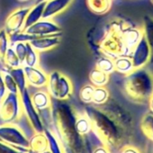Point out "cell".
I'll use <instances>...</instances> for the list:
<instances>
[{
  "label": "cell",
  "mask_w": 153,
  "mask_h": 153,
  "mask_svg": "<svg viewBox=\"0 0 153 153\" xmlns=\"http://www.w3.org/2000/svg\"><path fill=\"white\" fill-rule=\"evenodd\" d=\"M76 112L66 101L57 100L51 102V127L65 153H91V147L88 135H81L76 128Z\"/></svg>",
  "instance_id": "obj_1"
},
{
  "label": "cell",
  "mask_w": 153,
  "mask_h": 153,
  "mask_svg": "<svg viewBox=\"0 0 153 153\" xmlns=\"http://www.w3.org/2000/svg\"><path fill=\"white\" fill-rule=\"evenodd\" d=\"M85 113L90 120L92 132L103 145L111 151L112 149L115 150L123 147L127 138L110 116L97 105L87 106Z\"/></svg>",
  "instance_id": "obj_2"
},
{
  "label": "cell",
  "mask_w": 153,
  "mask_h": 153,
  "mask_svg": "<svg viewBox=\"0 0 153 153\" xmlns=\"http://www.w3.org/2000/svg\"><path fill=\"white\" fill-rule=\"evenodd\" d=\"M126 25L127 24L122 20H114L110 23L97 44L102 55L113 59L119 56H130L123 38V31Z\"/></svg>",
  "instance_id": "obj_3"
},
{
  "label": "cell",
  "mask_w": 153,
  "mask_h": 153,
  "mask_svg": "<svg viewBox=\"0 0 153 153\" xmlns=\"http://www.w3.org/2000/svg\"><path fill=\"white\" fill-rule=\"evenodd\" d=\"M126 94L139 103L148 102L153 96V75L142 68L134 69L125 76Z\"/></svg>",
  "instance_id": "obj_4"
},
{
  "label": "cell",
  "mask_w": 153,
  "mask_h": 153,
  "mask_svg": "<svg viewBox=\"0 0 153 153\" xmlns=\"http://www.w3.org/2000/svg\"><path fill=\"white\" fill-rule=\"evenodd\" d=\"M47 90L51 98L66 101L73 93V86L71 80L59 71L54 70L49 75Z\"/></svg>",
  "instance_id": "obj_5"
},
{
  "label": "cell",
  "mask_w": 153,
  "mask_h": 153,
  "mask_svg": "<svg viewBox=\"0 0 153 153\" xmlns=\"http://www.w3.org/2000/svg\"><path fill=\"white\" fill-rule=\"evenodd\" d=\"M103 112H105L108 116H110L115 123L120 127L123 131L125 137L128 139L132 135L133 131V120L131 114L125 111L123 107H121L118 104L114 102H111L110 98L106 103L101 105H97Z\"/></svg>",
  "instance_id": "obj_6"
},
{
  "label": "cell",
  "mask_w": 153,
  "mask_h": 153,
  "mask_svg": "<svg viewBox=\"0 0 153 153\" xmlns=\"http://www.w3.org/2000/svg\"><path fill=\"white\" fill-rule=\"evenodd\" d=\"M23 114L20 94L7 93L0 103V125L15 123Z\"/></svg>",
  "instance_id": "obj_7"
},
{
  "label": "cell",
  "mask_w": 153,
  "mask_h": 153,
  "mask_svg": "<svg viewBox=\"0 0 153 153\" xmlns=\"http://www.w3.org/2000/svg\"><path fill=\"white\" fill-rule=\"evenodd\" d=\"M0 140L25 153L29 148V140L23 131L14 123L0 125Z\"/></svg>",
  "instance_id": "obj_8"
},
{
  "label": "cell",
  "mask_w": 153,
  "mask_h": 153,
  "mask_svg": "<svg viewBox=\"0 0 153 153\" xmlns=\"http://www.w3.org/2000/svg\"><path fill=\"white\" fill-rule=\"evenodd\" d=\"M20 97H21L23 113L26 115L27 120L31 127L34 131V132H43L44 125L42 123V121L41 119L38 111L36 110V108L34 107L32 102L31 95L29 94L28 88L20 94Z\"/></svg>",
  "instance_id": "obj_9"
},
{
  "label": "cell",
  "mask_w": 153,
  "mask_h": 153,
  "mask_svg": "<svg viewBox=\"0 0 153 153\" xmlns=\"http://www.w3.org/2000/svg\"><path fill=\"white\" fill-rule=\"evenodd\" d=\"M31 7H19L14 10L6 19L4 29L9 35L23 32L26 16Z\"/></svg>",
  "instance_id": "obj_10"
},
{
  "label": "cell",
  "mask_w": 153,
  "mask_h": 153,
  "mask_svg": "<svg viewBox=\"0 0 153 153\" xmlns=\"http://www.w3.org/2000/svg\"><path fill=\"white\" fill-rule=\"evenodd\" d=\"M24 32L33 36H48L58 33H62V29L52 19H41L37 23L26 28Z\"/></svg>",
  "instance_id": "obj_11"
},
{
  "label": "cell",
  "mask_w": 153,
  "mask_h": 153,
  "mask_svg": "<svg viewBox=\"0 0 153 153\" xmlns=\"http://www.w3.org/2000/svg\"><path fill=\"white\" fill-rule=\"evenodd\" d=\"M130 57L132 59L135 69L144 68L152 58L151 51L144 36L132 49Z\"/></svg>",
  "instance_id": "obj_12"
},
{
  "label": "cell",
  "mask_w": 153,
  "mask_h": 153,
  "mask_svg": "<svg viewBox=\"0 0 153 153\" xmlns=\"http://www.w3.org/2000/svg\"><path fill=\"white\" fill-rule=\"evenodd\" d=\"M28 87H33L36 88H42L47 86L49 75L41 69L39 67H27L23 66Z\"/></svg>",
  "instance_id": "obj_13"
},
{
  "label": "cell",
  "mask_w": 153,
  "mask_h": 153,
  "mask_svg": "<svg viewBox=\"0 0 153 153\" xmlns=\"http://www.w3.org/2000/svg\"><path fill=\"white\" fill-rule=\"evenodd\" d=\"M61 35L62 33L48 35V36H40V37L36 36L29 42L32 45V47L39 53L45 52L54 49L59 44Z\"/></svg>",
  "instance_id": "obj_14"
},
{
  "label": "cell",
  "mask_w": 153,
  "mask_h": 153,
  "mask_svg": "<svg viewBox=\"0 0 153 153\" xmlns=\"http://www.w3.org/2000/svg\"><path fill=\"white\" fill-rule=\"evenodd\" d=\"M73 0H48L46 1L42 19H52L67 9Z\"/></svg>",
  "instance_id": "obj_15"
},
{
  "label": "cell",
  "mask_w": 153,
  "mask_h": 153,
  "mask_svg": "<svg viewBox=\"0 0 153 153\" xmlns=\"http://www.w3.org/2000/svg\"><path fill=\"white\" fill-rule=\"evenodd\" d=\"M143 37V32L142 28L134 27L131 25H126L123 31V38L124 44L131 55L132 49L135 47V45L140 41V39Z\"/></svg>",
  "instance_id": "obj_16"
},
{
  "label": "cell",
  "mask_w": 153,
  "mask_h": 153,
  "mask_svg": "<svg viewBox=\"0 0 153 153\" xmlns=\"http://www.w3.org/2000/svg\"><path fill=\"white\" fill-rule=\"evenodd\" d=\"M31 99L34 107L38 112L50 109L51 106L52 99L50 94L48 93V91H42V90L36 91L31 96Z\"/></svg>",
  "instance_id": "obj_17"
},
{
  "label": "cell",
  "mask_w": 153,
  "mask_h": 153,
  "mask_svg": "<svg viewBox=\"0 0 153 153\" xmlns=\"http://www.w3.org/2000/svg\"><path fill=\"white\" fill-rule=\"evenodd\" d=\"M45 4H46V2L37 3V4H35L34 6H33L30 8V10H29V12H28V14L26 16L25 21L23 32L26 28H28L29 26L33 25V24H35L38 21H40L41 19H42V14H43V11H44Z\"/></svg>",
  "instance_id": "obj_18"
},
{
  "label": "cell",
  "mask_w": 153,
  "mask_h": 153,
  "mask_svg": "<svg viewBox=\"0 0 153 153\" xmlns=\"http://www.w3.org/2000/svg\"><path fill=\"white\" fill-rule=\"evenodd\" d=\"M114 62L115 72L122 75L127 76L135 69L132 59L130 56H119L114 59Z\"/></svg>",
  "instance_id": "obj_19"
},
{
  "label": "cell",
  "mask_w": 153,
  "mask_h": 153,
  "mask_svg": "<svg viewBox=\"0 0 153 153\" xmlns=\"http://www.w3.org/2000/svg\"><path fill=\"white\" fill-rule=\"evenodd\" d=\"M29 148L40 153L49 149V143L44 132H35L29 139Z\"/></svg>",
  "instance_id": "obj_20"
},
{
  "label": "cell",
  "mask_w": 153,
  "mask_h": 153,
  "mask_svg": "<svg viewBox=\"0 0 153 153\" xmlns=\"http://www.w3.org/2000/svg\"><path fill=\"white\" fill-rule=\"evenodd\" d=\"M9 72H10L11 76H13V79L18 88L19 94H21L22 92H24L25 89L28 88L26 76H25V72L23 66H20L16 68H11V69H9Z\"/></svg>",
  "instance_id": "obj_21"
},
{
  "label": "cell",
  "mask_w": 153,
  "mask_h": 153,
  "mask_svg": "<svg viewBox=\"0 0 153 153\" xmlns=\"http://www.w3.org/2000/svg\"><path fill=\"white\" fill-rule=\"evenodd\" d=\"M88 8L96 15H105L106 14L111 7L112 0H87Z\"/></svg>",
  "instance_id": "obj_22"
},
{
  "label": "cell",
  "mask_w": 153,
  "mask_h": 153,
  "mask_svg": "<svg viewBox=\"0 0 153 153\" xmlns=\"http://www.w3.org/2000/svg\"><path fill=\"white\" fill-rule=\"evenodd\" d=\"M76 128L81 135L84 136L88 135L90 132H92L90 120L85 112L82 114L78 113V116H76Z\"/></svg>",
  "instance_id": "obj_23"
},
{
  "label": "cell",
  "mask_w": 153,
  "mask_h": 153,
  "mask_svg": "<svg viewBox=\"0 0 153 153\" xmlns=\"http://www.w3.org/2000/svg\"><path fill=\"white\" fill-rule=\"evenodd\" d=\"M89 79L91 84L96 88L105 87L109 81V75L95 68L89 73Z\"/></svg>",
  "instance_id": "obj_24"
},
{
  "label": "cell",
  "mask_w": 153,
  "mask_h": 153,
  "mask_svg": "<svg viewBox=\"0 0 153 153\" xmlns=\"http://www.w3.org/2000/svg\"><path fill=\"white\" fill-rule=\"evenodd\" d=\"M140 126L142 133L153 141V113L145 114L140 120Z\"/></svg>",
  "instance_id": "obj_25"
},
{
  "label": "cell",
  "mask_w": 153,
  "mask_h": 153,
  "mask_svg": "<svg viewBox=\"0 0 153 153\" xmlns=\"http://www.w3.org/2000/svg\"><path fill=\"white\" fill-rule=\"evenodd\" d=\"M141 28L143 32V36L148 42V44L151 51V56L153 58V18L149 16H145Z\"/></svg>",
  "instance_id": "obj_26"
},
{
  "label": "cell",
  "mask_w": 153,
  "mask_h": 153,
  "mask_svg": "<svg viewBox=\"0 0 153 153\" xmlns=\"http://www.w3.org/2000/svg\"><path fill=\"white\" fill-rule=\"evenodd\" d=\"M96 68L109 76H110V74L115 72L114 59L109 57L104 56V55H102V57L97 59V63H96Z\"/></svg>",
  "instance_id": "obj_27"
},
{
  "label": "cell",
  "mask_w": 153,
  "mask_h": 153,
  "mask_svg": "<svg viewBox=\"0 0 153 153\" xmlns=\"http://www.w3.org/2000/svg\"><path fill=\"white\" fill-rule=\"evenodd\" d=\"M109 98H110V94L106 88H105V87L96 88L95 87L92 104H94L95 105H104L105 103H106Z\"/></svg>",
  "instance_id": "obj_28"
},
{
  "label": "cell",
  "mask_w": 153,
  "mask_h": 153,
  "mask_svg": "<svg viewBox=\"0 0 153 153\" xmlns=\"http://www.w3.org/2000/svg\"><path fill=\"white\" fill-rule=\"evenodd\" d=\"M26 47H27V52H26V56H25L23 66L38 67L39 66V60H40L39 52L32 47V45L30 44L29 42H26Z\"/></svg>",
  "instance_id": "obj_29"
},
{
  "label": "cell",
  "mask_w": 153,
  "mask_h": 153,
  "mask_svg": "<svg viewBox=\"0 0 153 153\" xmlns=\"http://www.w3.org/2000/svg\"><path fill=\"white\" fill-rule=\"evenodd\" d=\"M43 132L47 137L48 143H49V150L51 153H65L61 144L59 142V140H57V138L50 129L44 128Z\"/></svg>",
  "instance_id": "obj_30"
},
{
  "label": "cell",
  "mask_w": 153,
  "mask_h": 153,
  "mask_svg": "<svg viewBox=\"0 0 153 153\" xmlns=\"http://www.w3.org/2000/svg\"><path fill=\"white\" fill-rule=\"evenodd\" d=\"M3 63L5 64V66L8 68V69H11V68H18L20 66H23L19 58L17 57L16 53L15 52L14 49L12 46H10L5 55V59H4V61Z\"/></svg>",
  "instance_id": "obj_31"
},
{
  "label": "cell",
  "mask_w": 153,
  "mask_h": 153,
  "mask_svg": "<svg viewBox=\"0 0 153 153\" xmlns=\"http://www.w3.org/2000/svg\"><path fill=\"white\" fill-rule=\"evenodd\" d=\"M1 72V75L3 76V79H4V83L6 85V88H7V92L9 93H15V94H19V90H18V88L13 79V76H11L9 70H5V69H2L0 70Z\"/></svg>",
  "instance_id": "obj_32"
},
{
  "label": "cell",
  "mask_w": 153,
  "mask_h": 153,
  "mask_svg": "<svg viewBox=\"0 0 153 153\" xmlns=\"http://www.w3.org/2000/svg\"><path fill=\"white\" fill-rule=\"evenodd\" d=\"M9 47H10V41H9L8 34L7 33L4 28L0 29V62L3 63L5 55Z\"/></svg>",
  "instance_id": "obj_33"
},
{
  "label": "cell",
  "mask_w": 153,
  "mask_h": 153,
  "mask_svg": "<svg viewBox=\"0 0 153 153\" xmlns=\"http://www.w3.org/2000/svg\"><path fill=\"white\" fill-rule=\"evenodd\" d=\"M95 87L92 84L85 85L81 88L79 91V98L84 104H92L93 99V94H94Z\"/></svg>",
  "instance_id": "obj_34"
},
{
  "label": "cell",
  "mask_w": 153,
  "mask_h": 153,
  "mask_svg": "<svg viewBox=\"0 0 153 153\" xmlns=\"http://www.w3.org/2000/svg\"><path fill=\"white\" fill-rule=\"evenodd\" d=\"M35 37L36 36L28 34L25 32H20V33H16L11 34V35H9L10 46L15 44L16 42H30V41H32Z\"/></svg>",
  "instance_id": "obj_35"
},
{
  "label": "cell",
  "mask_w": 153,
  "mask_h": 153,
  "mask_svg": "<svg viewBox=\"0 0 153 153\" xmlns=\"http://www.w3.org/2000/svg\"><path fill=\"white\" fill-rule=\"evenodd\" d=\"M15 51V52L16 53L17 57L19 58L22 65L24 64V61H25V56H26V52H27V47H26V42H16L15 44L11 45Z\"/></svg>",
  "instance_id": "obj_36"
},
{
  "label": "cell",
  "mask_w": 153,
  "mask_h": 153,
  "mask_svg": "<svg viewBox=\"0 0 153 153\" xmlns=\"http://www.w3.org/2000/svg\"><path fill=\"white\" fill-rule=\"evenodd\" d=\"M0 153H25V152L20 151V150L13 148L9 144L0 140Z\"/></svg>",
  "instance_id": "obj_37"
},
{
  "label": "cell",
  "mask_w": 153,
  "mask_h": 153,
  "mask_svg": "<svg viewBox=\"0 0 153 153\" xmlns=\"http://www.w3.org/2000/svg\"><path fill=\"white\" fill-rule=\"evenodd\" d=\"M7 90L6 88V85L4 83V79H3V76L1 75V72H0V103L2 102V100L5 98V97L7 94Z\"/></svg>",
  "instance_id": "obj_38"
},
{
  "label": "cell",
  "mask_w": 153,
  "mask_h": 153,
  "mask_svg": "<svg viewBox=\"0 0 153 153\" xmlns=\"http://www.w3.org/2000/svg\"><path fill=\"white\" fill-rule=\"evenodd\" d=\"M119 153H140V151L133 146L126 145V146H123L120 149Z\"/></svg>",
  "instance_id": "obj_39"
},
{
  "label": "cell",
  "mask_w": 153,
  "mask_h": 153,
  "mask_svg": "<svg viewBox=\"0 0 153 153\" xmlns=\"http://www.w3.org/2000/svg\"><path fill=\"white\" fill-rule=\"evenodd\" d=\"M91 153H111V150L107 147H105V145L101 144L99 146L93 148Z\"/></svg>",
  "instance_id": "obj_40"
},
{
  "label": "cell",
  "mask_w": 153,
  "mask_h": 153,
  "mask_svg": "<svg viewBox=\"0 0 153 153\" xmlns=\"http://www.w3.org/2000/svg\"><path fill=\"white\" fill-rule=\"evenodd\" d=\"M149 103V111L151 113H153V96L149 98V100L148 101Z\"/></svg>",
  "instance_id": "obj_41"
},
{
  "label": "cell",
  "mask_w": 153,
  "mask_h": 153,
  "mask_svg": "<svg viewBox=\"0 0 153 153\" xmlns=\"http://www.w3.org/2000/svg\"><path fill=\"white\" fill-rule=\"evenodd\" d=\"M25 153H40V152L36 151V150H34V149H33L28 148V149H27V151H26Z\"/></svg>",
  "instance_id": "obj_42"
},
{
  "label": "cell",
  "mask_w": 153,
  "mask_h": 153,
  "mask_svg": "<svg viewBox=\"0 0 153 153\" xmlns=\"http://www.w3.org/2000/svg\"><path fill=\"white\" fill-rule=\"evenodd\" d=\"M48 0H36V4L37 3H42V2H46Z\"/></svg>",
  "instance_id": "obj_43"
},
{
  "label": "cell",
  "mask_w": 153,
  "mask_h": 153,
  "mask_svg": "<svg viewBox=\"0 0 153 153\" xmlns=\"http://www.w3.org/2000/svg\"><path fill=\"white\" fill-rule=\"evenodd\" d=\"M19 2H25V1H28V0H17Z\"/></svg>",
  "instance_id": "obj_44"
},
{
  "label": "cell",
  "mask_w": 153,
  "mask_h": 153,
  "mask_svg": "<svg viewBox=\"0 0 153 153\" xmlns=\"http://www.w3.org/2000/svg\"><path fill=\"white\" fill-rule=\"evenodd\" d=\"M42 153H51V152L48 149V150H46V151H44V152H42Z\"/></svg>",
  "instance_id": "obj_45"
},
{
  "label": "cell",
  "mask_w": 153,
  "mask_h": 153,
  "mask_svg": "<svg viewBox=\"0 0 153 153\" xmlns=\"http://www.w3.org/2000/svg\"><path fill=\"white\" fill-rule=\"evenodd\" d=\"M150 1H151V3L153 4V0H150Z\"/></svg>",
  "instance_id": "obj_46"
},
{
  "label": "cell",
  "mask_w": 153,
  "mask_h": 153,
  "mask_svg": "<svg viewBox=\"0 0 153 153\" xmlns=\"http://www.w3.org/2000/svg\"></svg>",
  "instance_id": "obj_47"
}]
</instances>
